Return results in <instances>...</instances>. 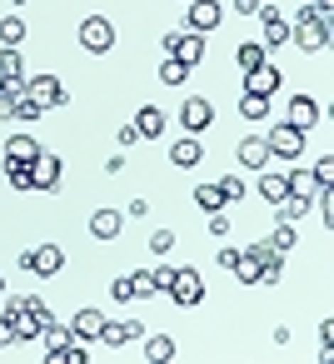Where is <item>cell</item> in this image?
I'll return each mask as SVG.
<instances>
[{"mask_svg":"<svg viewBox=\"0 0 334 364\" xmlns=\"http://www.w3.org/2000/svg\"><path fill=\"white\" fill-rule=\"evenodd\" d=\"M210 120H215V105H210L205 95H190V100L180 105V125H185L190 135H200V130H210Z\"/></svg>","mask_w":334,"mask_h":364,"instance_id":"8","label":"cell"},{"mask_svg":"<svg viewBox=\"0 0 334 364\" xmlns=\"http://www.w3.org/2000/svg\"><path fill=\"white\" fill-rule=\"evenodd\" d=\"M130 289H135V299H155V294H160V289H155V274H150V269L130 274Z\"/></svg>","mask_w":334,"mask_h":364,"instance_id":"36","label":"cell"},{"mask_svg":"<svg viewBox=\"0 0 334 364\" xmlns=\"http://www.w3.org/2000/svg\"><path fill=\"white\" fill-rule=\"evenodd\" d=\"M135 140H140V130H135V125H115V145H120V150H125V145H135Z\"/></svg>","mask_w":334,"mask_h":364,"instance_id":"41","label":"cell"},{"mask_svg":"<svg viewBox=\"0 0 334 364\" xmlns=\"http://www.w3.org/2000/svg\"><path fill=\"white\" fill-rule=\"evenodd\" d=\"M284 85V75H279V65H254V70H244V90H254V95H274Z\"/></svg>","mask_w":334,"mask_h":364,"instance_id":"10","label":"cell"},{"mask_svg":"<svg viewBox=\"0 0 334 364\" xmlns=\"http://www.w3.org/2000/svg\"><path fill=\"white\" fill-rule=\"evenodd\" d=\"M259 195H264L269 205H274V200H284V195H289V180H284V170H269V165H264V170H259Z\"/></svg>","mask_w":334,"mask_h":364,"instance_id":"20","label":"cell"},{"mask_svg":"<svg viewBox=\"0 0 334 364\" xmlns=\"http://www.w3.org/2000/svg\"><path fill=\"white\" fill-rule=\"evenodd\" d=\"M205 160V145H200V135H185V140H175L170 145V165H180V170H195Z\"/></svg>","mask_w":334,"mask_h":364,"instance_id":"15","label":"cell"},{"mask_svg":"<svg viewBox=\"0 0 334 364\" xmlns=\"http://www.w3.org/2000/svg\"><path fill=\"white\" fill-rule=\"evenodd\" d=\"M289 125L304 130V135L319 125V105H314V95H294V100H289Z\"/></svg>","mask_w":334,"mask_h":364,"instance_id":"14","label":"cell"},{"mask_svg":"<svg viewBox=\"0 0 334 364\" xmlns=\"http://www.w3.org/2000/svg\"><path fill=\"white\" fill-rule=\"evenodd\" d=\"M140 334H145V319H105V329H100V344L120 349V344H130V339H140Z\"/></svg>","mask_w":334,"mask_h":364,"instance_id":"9","label":"cell"},{"mask_svg":"<svg viewBox=\"0 0 334 364\" xmlns=\"http://www.w3.org/2000/svg\"><path fill=\"white\" fill-rule=\"evenodd\" d=\"M264 145H269V160H299L304 155V130H294L289 120L284 125H269Z\"/></svg>","mask_w":334,"mask_h":364,"instance_id":"3","label":"cell"},{"mask_svg":"<svg viewBox=\"0 0 334 364\" xmlns=\"http://www.w3.org/2000/svg\"><path fill=\"white\" fill-rule=\"evenodd\" d=\"M125 215H135V220H140V215H150V200H130V205H125Z\"/></svg>","mask_w":334,"mask_h":364,"instance_id":"46","label":"cell"},{"mask_svg":"<svg viewBox=\"0 0 334 364\" xmlns=\"http://www.w3.org/2000/svg\"><path fill=\"white\" fill-rule=\"evenodd\" d=\"M269 60V50L259 46V41H244V46H235V65L239 70H254V65H264Z\"/></svg>","mask_w":334,"mask_h":364,"instance_id":"25","label":"cell"},{"mask_svg":"<svg viewBox=\"0 0 334 364\" xmlns=\"http://www.w3.org/2000/svg\"><path fill=\"white\" fill-rule=\"evenodd\" d=\"M289 41H294L299 50L319 55V50L329 46V26H324V21H314V16H309V6H304V11L294 16V31H289Z\"/></svg>","mask_w":334,"mask_h":364,"instance_id":"2","label":"cell"},{"mask_svg":"<svg viewBox=\"0 0 334 364\" xmlns=\"http://www.w3.org/2000/svg\"><path fill=\"white\" fill-rule=\"evenodd\" d=\"M220 21H225V6H220V0H185V31L210 36Z\"/></svg>","mask_w":334,"mask_h":364,"instance_id":"7","label":"cell"},{"mask_svg":"<svg viewBox=\"0 0 334 364\" xmlns=\"http://www.w3.org/2000/svg\"><path fill=\"white\" fill-rule=\"evenodd\" d=\"M165 294H170L175 304L195 309V304L205 299V279H200V269H175V274H170V284H165Z\"/></svg>","mask_w":334,"mask_h":364,"instance_id":"6","label":"cell"},{"mask_svg":"<svg viewBox=\"0 0 334 364\" xmlns=\"http://www.w3.org/2000/svg\"><path fill=\"white\" fill-rule=\"evenodd\" d=\"M314 180H319V185H329V180H334V160H329V155H319V165H314Z\"/></svg>","mask_w":334,"mask_h":364,"instance_id":"42","label":"cell"},{"mask_svg":"<svg viewBox=\"0 0 334 364\" xmlns=\"http://www.w3.org/2000/svg\"><path fill=\"white\" fill-rule=\"evenodd\" d=\"M230 274H239V284H259V255L254 250H239L235 264H230Z\"/></svg>","mask_w":334,"mask_h":364,"instance_id":"24","label":"cell"},{"mask_svg":"<svg viewBox=\"0 0 334 364\" xmlns=\"http://www.w3.org/2000/svg\"><path fill=\"white\" fill-rule=\"evenodd\" d=\"M16 115H21V120H41L45 110H41V105H36L31 95H21V100H16Z\"/></svg>","mask_w":334,"mask_h":364,"instance_id":"38","label":"cell"},{"mask_svg":"<svg viewBox=\"0 0 334 364\" xmlns=\"http://www.w3.org/2000/svg\"><path fill=\"white\" fill-rule=\"evenodd\" d=\"M210 235H215V240H225V235H230V215H225V210H215V215H210Z\"/></svg>","mask_w":334,"mask_h":364,"instance_id":"40","label":"cell"},{"mask_svg":"<svg viewBox=\"0 0 334 364\" xmlns=\"http://www.w3.org/2000/svg\"><path fill=\"white\" fill-rule=\"evenodd\" d=\"M135 130H140V140H160V135H165V110H160V105H145V110L135 115Z\"/></svg>","mask_w":334,"mask_h":364,"instance_id":"19","label":"cell"},{"mask_svg":"<svg viewBox=\"0 0 334 364\" xmlns=\"http://www.w3.org/2000/svg\"><path fill=\"white\" fill-rule=\"evenodd\" d=\"M195 205H200L205 215L225 210V195H220V185H195Z\"/></svg>","mask_w":334,"mask_h":364,"instance_id":"32","label":"cell"},{"mask_svg":"<svg viewBox=\"0 0 334 364\" xmlns=\"http://www.w3.org/2000/svg\"><path fill=\"white\" fill-rule=\"evenodd\" d=\"M284 180H289V195H299V200H314L319 190H329V185H319V180H314V170H289Z\"/></svg>","mask_w":334,"mask_h":364,"instance_id":"21","label":"cell"},{"mask_svg":"<svg viewBox=\"0 0 334 364\" xmlns=\"http://www.w3.org/2000/svg\"><path fill=\"white\" fill-rule=\"evenodd\" d=\"M36 155H41L36 135H11V140H6V160H26V165H31Z\"/></svg>","mask_w":334,"mask_h":364,"instance_id":"26","label":"cell"},{"mask_svg":"<svg viewBox=\"0 0 334 364\" xmlns=\"http://www.w3.org/2000/svg\"><path fill=\"white\" fill-rule=\"evenodd\" d=\"M11 344H21V339H16V319L0 314V349H11Z\"/></svg>","mask_w":334,"mask_h":364,"instance_id":"39","label":"cell"},{"mask_svg":"<svg viewBox=\"0 0 334 364\" xmlns=\"http://www.w3.org/2000/svg\"><path fill=\"white\" fill-rule=\"evenodd\" d=\"M235 11H239V16H259L264 6H259V0H235Z\"/></svg>","mask_w":334,"mask_h":364,"instance_id":"45","label":"cell"},{"mask_svg":"<svg viewBox=\"0 0 334 364\" xmlns=\"http://www.w3.org/2000/svg\"><path fill=\"white\" fill-rule=\"evenodd\" d=\"M165 55H175L180 65H200L205 60V36L200 31H175V36H165Z\"/></svg>","mask_w":334,"mask_h":364,"instance_id":"4","label":"cell"},{"mask_svg":"<svg viewBox=\"0 0 334 364\" xmlns=\"http://www.w3.org/2000/svg\"><path fill=\"white\" fill-rule=\"evenodd\" d=\"M140 339H145V359L150 364H170L175 359V339L170 334H140Z\"/></svg>","mask_w":334,"mask_h":364,"instance_id":"22","label":"cell"},{"mask_svg":"<svg viewBox=\"0 0 334 364\" xmlns=\"http://www.w3.org/2000/svg\"><path fill=\"white\" fill-rule=\"evenodd\" d=\"M6 180H11L16 190H36V180H31V165H26V160H6Z\"/></svg>","mask_w":334,"mask_h":364,"instance_id":"33","label":"cell"},{"mask_svg":"<svg viewBox=\"0 0 334 364\" xmlns=\"http://www.w3.org/2000/svg\"><path fill=\"white\" fill-rule=\"evenodd\" d=\"M120 230H125V215H120V210H95V215H90V235H95V240H115Z\"/></svg>","mask_w":334,"mask_h":364,"instance_id":"18","label":"cell"},{"mask_svg":"<svg viewBox=\"0 0 334 364\" xmlns=\"http://www.w3.org/2000/svg\"><path fill=\"white\" fill-rule=\"evenodd\" d=\"M274 210H279V220H304L309 210H314V200H299V195H284V200H274Z\"/></svg>","mask_w":334,"mask_h":364,"instance_id":"28","label":"cell"},{"mask_svg":"<svg viewBox=\"0 0 334 364\" xmlns=\"http://www.w3.org/2000/svg\"><path fill=\"white\" fill-rule=\"evenodd\" d=\"M60 269H65V250H60V245H36V250H31V274H45V279H50V274H60Z\"/></svg>","mask_w":334,"mask_h":364,"instance_id":"12","label":"cell"},{"mask_svg":"<svg viewBox=\"0 0 334 364\" xmlns=\"http://www.w3.org/2000/svg\"><path fill=\"white\" fill-rule=\"evenodd\" d=\"M150 274H155V289L165 294V284H170V274H175V269H170V264H160V269H150Z\"/></svg>","mask_w":334,"mask_h":364,"instance_id":"44","label":"cell"},{"mask_svg":"<svg viewBox=\"0 0 334 364\" xmlns=\"http://www.w3.org/2000/svg\"><path fill=\"white\" fill-rule=\"evenodd\" d=\"M26 75V60L16 46H0V80H21Z\"/></svg>","mask_w":334,"mask_h":364,"instance_id":"29","label":"cell"},{"mask_svg":"<svg viewBox=\"0 0 334 364\" xmlns=\"http://www.w3.org/2000/svg\"><path fill=\"white\" fill-rule=\"evenodd\" d=\"M0 294H6V274H0Z\"/></svg>","mask_w":334,"mask_h":364,"instance_id":"48","label":"cell"},{"mask_svg":"<svg viewBox=\"0 0 334 364\" xmlns=\"http://www.w3.org/2000/svg\"><path fill=\"white\" fill-rule=\"evenodd\" d=\"M50 364H90V349H85V339H65L60 349H50Z\"/></svg>","mask_w":334,"mask_h":364,"instance_id":"23","label":"cell"},{"mask_svg":"<svg viewBox=\"0 0 334 364\" xmlns=\"http://www.w3.org/2000/svg\"><path fill=\"white\" fill-rule=\"evenodd\" d=\"M26 95H31L41 110H60V105H70V90L60 85V75H36V80H26Z\"/></svg>","mask_w":334,"mask_h":364,"instance_id":"5","label":"cell"},{"mask_svg":"<svg viewBox=\"0 0 334 364\" xmlns=\"http://www.w3.org/2000/svg\"><path fill=\"white\" fill-rule=\"evenodd\" d=\"M31 36V26L21 21V16H6V21H0V46H21Z\"/></svg>","mask_w":334,"mask_h":364,"instance_id":"31","label":"cell"},{"mask_svg":"<svg viewBox=\"0 0 334 364\" xmlns=\"http://www.w3.org/2000/svg\"><path fill=\"white\" fill-rule=\"evenodd\" d=\"M259 245H264V250H274V255H284V250L294 245V225H289V220H279V225H274V235H264Z\"/></svg>","mask_w":334,"mask_h":364,"instance_id":"30","label":"cell"},{"mask_svg":"<svg viewBox=\"0 0 334 364\" xmlns=\"http://www.w3.org/2000/svg\"><path fill=\"white\" fill-rule=\"evenodd\" d=\"M160 80H165V85H185V80H190V65H180L175 55H165V65H160Z\"/></svg>","mask_w":334,"mask_h":364,"instance_id":"34","label":"cell"},{"mask_svg":"<svg viewBox=\"0 0 334 364\" xmlns=\"http://www.w3.org/2000/svg\"><path fill=\"white\" fill-rule=\"evenodd\" d=\"M75 36H80V46L90 55H110L115 50V21H105V16H85Z\"/></svg>","mask_w":334,"mask_h":364,"instance_id":"1","label":"cell"},{"mask_svg":"<svg viewBox=\"0 0 334 364\" xmlns=\"http://www.w3.org/2000/svg\"><path fill=\"white\" fill-rule=\"evenodd\" d=\"M239 115H244V120H269V95L244 90V95H239Z\"/></svg>","mask_w":334,"mask_h":364,"instance_id":"27","label":"cell"},{"mask_svg":"<svg viewBox=\"0 0 334 364\" xmlns=\"http://www.w3.org/2000/svg\"><path fill=\"white\" fill-rule=\"evenodd\" d=\"M259 21H264V41H259V46H264V50H279V46L289 41V21H284L279 11H269V6L259 11Z\"/></svg>","mask_w":334,"mask_h":364,"instance_id":"13","label":"cell"},{"mask_svg":"<svg viewBox=\"0 0 334 364\" xmlns=\"http://www.w3.org/2000/svg\"><path fill=\"white\" fill-rule=\"evenodd\" d=\"M31 180H36V190H60V160L50 150H41L31 160Z\"/></svg>","mask_w":334,"mask_h":364,"instance_id":"11","label":"cell"},{"mask_svg":"<svg viewBox=\"0 0 334 364\" xmlns=\"http://www.w3.org/2000/svg\"><path fill=\"white\" fill-rule=\"evenodd\" d=\"M110 294H115V304H125V299H135V289H130V279H115V284H110Z\"/></svg>","mask_w":334,"mask_h":364,"instance_id":"43","label":"cell"},{"mask_svg":"<svg viewBox=\"0 0 334 364\" xmlns=\"http://www.w3.org/2000/svg\"><path fill=\"white\" fill-rule=\"evenodd\" d=\"M239 165H249V170H264V165H269L264 135H244V140H239Z\"/></svg>","mask_w":334,"mask_h":364,"instance_id":"17","label":"cell"},{"mask_svg":"<svg viewBox=\"0 0 334 364\" xmlns=\"http://www.w3.org/2000/svg\"><path fill=\"white\" fill-rule=\"evenodd\" d=\"M75 339H100V329H105V314L100 309H75V319L65 324Z\"/></svg>","mask_w":334,"mask_h":364,"instance_id":"16","label":"cell"},{"mask_svg":"<svg viewBox=\"0 0 334 364\" xmlns=\"http://www.w3.org/2000/svg\"><path fill=\"white\" fill-rule=\"evenodd\" d=\"M11 6H31V0H11Z\"/></svg>","mask_w":334,"mask_h":364,"instance_id":"47","label":"cell"},{"mask_svg":"<svg viewBox=\"0 0 334 364\" xmlns=\"http://www.w3.org/2000/svg\"><path fill=\"white\" fill-rule=\"evenodd\" d=\"M150 250H155V255H170V250H175V230H155V235H150Z\"/></svg>","mask_w":334,"mask_h":364,"instance_id":"37","label":"cell"},{"mask_svg":"<svg viewBox=\"0 0 334 364\" xmlns=\"http://www.w3.org/2000/svg\"><path fill=\"white\" fill-rule=\"evenodd\" d=\"M244 190H249V185H244L239 175H225V180H220V195H225V205H239V200H244Z\"/></svg>","mask_w":334,"mask_h":364,"instance_id":"35","label":"cell"}]
</instances>
